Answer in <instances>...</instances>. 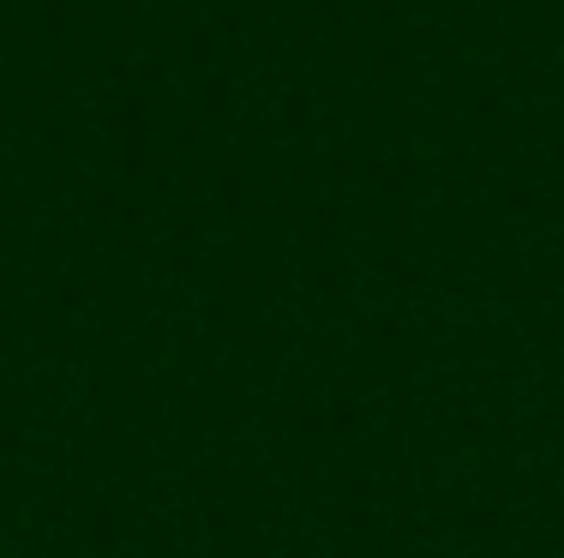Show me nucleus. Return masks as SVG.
Returning a JSON list of instances; mask_svg holds the SVG:
<instances>
[]
</instances>
